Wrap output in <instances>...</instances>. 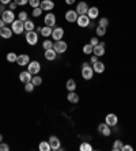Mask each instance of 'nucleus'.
I'll return each mask as SVG.
<instances>
[{"label": "nucleus", "instance_id": "5701e85b", "mask_svg": "<svg viewBox=\"0 0 136 151\" xmlns=\"http://www.w3.org/2000/svg\"><path fill=\"white\" fill-rule=\"evenodd\" d=\"M67 99H68V102H71V104H78V102H79V95L75 91H68Z\"/></svg>", "mask_w": 136, "mask_h": 151}, {"label": "nucleus", "instance_id": "9b49d317", "mask_svg": "<svg viewBox=\"0 0 136 151\" xmlns=\"http://www.w3.org/2000/svg\"><path fill=\"white\" fill-rule=\"evenodd\" d=\"M90 18L87 17V15H79L78 17V19H76V23H78V26L79 27H89L90 26Z\"/></svg>", "mask_w": 136, "mask_h": 151}, {"label": "nucleus", "instance_id": "49530a36", "mask_svg": "<svg viewBox=\"0 0 136 151\" xmlns=\"http://www.w3.org/2000/svg\"><path fill=\"white\" fill-rule=\"evenodd\" d=\"M12 0H0V4H3V6H7V4H10Z\"/></svg>", "mask_w": 136, "mask_h": 151}, {"label": "nucleus", "instance_id": "79ce46f5", "mask_svg": "<svg viewBox=\"0 0 136 151\" xmlns=\"http://www.w3.org/2000/svg\"><path fill=\"white\" fill-rule=\"evenodd\" d=\"M90 44H91L93 46L98 45V44H99V40H98V37H93V38L90 40Z\"/></svg>", "mask_w": 136, "mask_h": 151}, {"label": "nucleus", "instance_id": "a18cd8bd", "mask_svg": "<svg viewBox=\"0 0 136 151\" xmlns=\"http://www.w3.org/2000/svg\"><path fill=\"white\" fill-rule=\"evenodd\" d=\"M8 6H10V10H12V11H14V10H15V8H17V7H18V4H17V3H15V1H11V3H10V4H8Z\"/></svg>", "mask_w": 136, "mask_h": 151}, {"label": "nucleus", "instance_id": "4c0bfd02", "mask_svg": "<svg viewBox=\"0 0 136 151\" xmlns=\"http://www.w3.org/2000/svg\"><path fill=\"white\" fill-rule=\"evenodd\" d=\"M33 17H35V18H38V17H41V14H42V10H41V7H37V8H33Z\"/></svg>", "mask_w": 136, "mask_h": 151}, {"label": "nucleus", "instance_id": "c03bdc74", "mask_svg": "<svg viewBox=\"0 0 136 151\" xmlns=\"http://www.w3.org/2000/svg\"><path fill=\"white\" fill-rule=\"evenodd\" d=\"M98 61V56H95V55H91V57H90V63L91 64H94V63H97Z\"/></svg>", "mask_w": 136, "mask_h": 151}, {"label": "nucleus", "instance_id": "8fccbe9b", "mask_svg": "<svg viewBox=\"0 0 136 151\" xmlns=\"http://www.w3.org/2000/svg\"><path fill=\"white\" fill-rule=\"evenodd\" d=\"M4 26H6V23H4V22H3V19L0 18V29H1V27H4Z\"/></svg>", "mask_w": 136, "mask_h": 151}, {"label": "nucleus", "instance_id": "a19ab883", "mask_svg": "<svg viewBox=\"0 0 136 151\" xmlns=\"http://www.w3.org/2000/svg\"><path fill=\"white\" fill-rule=\"evenodd\" d=\"M15 3L18 4V6H26V4H29V0H14Z\"/></svg>", "mask_w": 136, "mask_h": 151}, {"label": "nucleus", "instance_id": "6ab92c4d", "mask_svg": "<svg viewBox=\"0 0 136 151\" xmlns=\"http://www.w3.org/2000/svg\"><path fill=\"white\" fill-rule=\"evenodd\" d=\"M32 78H33V75L30 74L27 70L22 71L21 74H19V81H21L22 83H29V82H32Z\"/></svg>", "mask_w": 136, "mask_h": 151}, {"label": "nucleus", "instance_id": "4468645a", "mask_svg": "<svg viewBox=\"0 0 136 151\" xmlns=\"http://www.w3.org/2000/svg\"><path fill=\"white\" fill-rule=\"evenodd\" d=\"M49 144H50V148H52V151H57L61 148V146H60V139L57 136H55V135H52V136L49 137Z\"/></svg>", "mask_w": 136, "mask_h": 151}, {"label": "nucleus", "instance_id": "ea45409f", "mask_svg": "<svg viewBox=\"0 0 136 151\" xmlns=\"http://www.w3.org/2000/svg\"><path fill=\"white\" fill-rule=\"evenodd\" d=\"M8 150H10V146H8L7 143L1 142V143H0V151H8Z\"/></svg>", "mask_w": 136, "mask_h": 151}, {"label": "nucleus", "instance_id": "aec40b11", "mask_svg": "<svg viewBox=\"0 0 136 151\" xmlns=\"http://www.w3.org/2000/svg\"><path fill=\"white\" fill-rule=\"evenodd\" d=\"M86 15L90 18L91 21H93V19H97V18L99 17V10H98V7H90Z\"/></svg>", "mask_w": 136, "mask_h": 151}, {"label": "nucleus", "instance_id": "72a5a7b5", "mask_svg": "<svg viewBox=\"0 0 136 151\" xmlns=\"http://www.w3.org/2000/svg\"><path fill=\"white\" fill-rule=\"evenodd\" d=\"M35 86L32 83V82H29V83H24V91L26 93H33L34 91Z\"/></svg>", "mask_w": 136, "mask_h": 151}, {"label": "nucleus", "instance_id": "c756f323", "mask_svg": "<svg viewBox=\"0 0 136 151\" xmlns=\"http://www.w3.org/2000/svg\"><path fill=\"white\" fill-rule=\"evenodd\" d=\"M32 83L34 84L35 87H38V86H41V84H42V78H41V76H38V75H33V78H32Z\"/></svg>", "mask_w": 136, "mask_h": 151}, {"label": "nucleus", "instance_id": "dca6fc26", "mask_svg": "<svg viewBox=\"0 0 136 151\" xmlns=\"http://www.w3.org/2000/svg\"><path fill=\"white\" fill-rule=\"evenodd\" d=\"M40 7L42 11H52L55 8V3H53V0H41Z\"/></svg>", "mask_w": 136, "mask_h": 151}, {"label": "nucleus", "instance_id": "bb28decb", "mask_svg": "<svg viewBox=\"0 0 136 151\" xmlns=\"http://www.w3.org/2000/svg\"><path fill=\"white\" fill-rule=\"evenodd\" d=\"M83 53L84 55H87V56H90V55H93V50H94V46L91 45V44H86V45L83 46Z\"/></svg>", "mask_w": 136, "mask_h": 151}, {"label": "nucleus", "instance_id": "f3484780", "mask_svg": "<svg viewBox=\"0 0 136 151\" xmlns=\"http://www.w3.org/2000/svg\"><path fill=\"white\" fill-rule=\"evenodd\" d=\"M93 55L98 57H102L105 55V42H99L98 45L94 46V50H93Z\"/></svg>", "mask_w": 136, "mask_h": 151}, {"label": "nucleus", "instance_id": "2f4dec72", "mask_svg": "<svg viewBox=\"0 0 136 151\" xmlns=\"http://www.w3.org/2000/svg\"><path fill=\"white\" fill-rule=\"evenodd\" d=\"M95 33H97V37H104V35L106 34V27L98 25L97 29H95Z\"/></svg>", "mask_w": 136, "mask_h": 151}, {"label": "nucleus", "instance_id": "f704fd0d", "mask_svg": "<svg viewBox=\"0 0 136 151\" xmlns=\"http://www.w3.org/2000/svg\"><path fill=\"white\" fill-rule=\"evenodd\" d=\"M42 48H44V49H52V48H53V42L52 41H50V40H46L45 38V41H44V42H42Z\"/></svg>", "mask_w": 136, "mask_h": 151}, {"label": "nucleus", "instance_id": "4be33fe9", "mask_svg": "<svg viewBox=\"0 0 136 151\" xmlns=\"http://www.w3.org/2000/svg\"><path fill=\"white\" fill-rule=\"evenodd\" d=\"M93 70H94L95 74H102V72L105 71V64L102 63V61H99V60H98L97 63L93 64Z\"/></svg>", "mask_w": 136, "mask_h": 151}, {"label": "nucleus", "instance_id": "473e14b6", "mask_svg": "<svg viewBox=\"0 0 136 151\" xmlns=\"http://www.w3.org/2000/svg\"><path fill=\"white\" fill-rule=\"evenodd\" d=\"M79 150L80 151H91L93 150V146H91L90 143H87V142H83V143L79 146Z\"/></svg>", "mask_w": 136, "mask_h": 151}, {"label": "nucleus", "instance_id": "cd10ccee", "mask_svg": "<svg viewBox=\"0 0 136 151\" xmlns=\"http://www.w3.org/2000/svg\"><path fill=\"white\" fill-rule=\"evenodd\" d=\"M34 27H35V25L33 21L27 19V21L24 22V30H26V32H32V30H34Z\"/></svg>", "mask_w": 136, "mask_h": 151}, {"label": "nucleus", "instance_id": "39448f33", "mask_svg": "<svg viewBox=\"0 0 136 151\" xmlns=\"http://www.w3.org/2000/svg\"><path fill=\"white\" fill-rule=\"evenodd\" d=\"M1 19L3 22L7 25V23H12L15 21V14L12 10H4L3 14H1Z\"/></svg>", "mask_w": 136, "mask_h": 151}, {"label": "nucleus", "instance_id": "393cba45", "mask_svg": "<svg viewBox=\"0 0 136 151\" xmlns=\"http://www.w3.org/2000/svg\"><path fill=\"white\" fill-rule=\"evenodd\" d=\"M52 30H53V27H49V26H44L40 34H41L42 37H45V38H46V37H50V35H52Z\"/></svg>", "mask_w": 136, "mask_h": 151}, {"label": "nucleus", "instance_id": "603ef678", "mask_svg": "<svg viewBox=\"0 0 136 151\" xmlns=\"http://www.w3.org/2000/svg\"><path fill=\"white\" fill-rule=\"evenodd\" d=\"M3 142V135H0V143Z\"/></svg>", "mask_w": 136, "mask_h": 151}, {"label": "nucleus", "instance_id": "58836bf2", "mask_svg": "<svg viewBox=\"0 0 136 151\" xmlns=\"http://www.w3.org/2000/svg\"><path fill=\"white\" fill-rule=\"evenodd\" d=\"M29 4L32 6V8H37L41 4V0H29Z\"/></svg>", "mask_w": 136, "mask_h": 151}, {"label": "nucleus", "instance_id": "c9c22d12", "mask_svg": "<svg viewBox=\"0 0 136 151\" xmlns=\"http://www.w3.org/2000/svg\"><path fill=\"white\" fill-rule=\"evenodd\" d=\"M18 19H19V21H22V22H26L29 19L27 12H26V11H21V12L18 14Z\"/></svg>", "mask_w": 136, "mask_h": 151}, {"label": "nucleus", "instance_id": "09e8293b", "mask_svg": "<svg viewBox=\"0 0 136 151\" xmlns=\"http://www.w3.org/2000/svg\"><path fill=\"white\" fill-rule=\"evenodd\" d=\"M3 11H4V6L3 4H0V17H1V14H3Z\"/></svg>", "mask_w": 136, "mask_h": 151}, {"label": "nucleus", "instance_id": "20e7f679", "mask_svg": "<svg viewBox=\"0 0 136 151\" xmlns=\"http://www.w3.org/2000/svg\"><path fill=\"white\" fill-rule=\"evenodd\" d=\"M24 40H26V42H27L29 45H35L37 42H38V33H35L34 30H32V32H27L26 33V35H24Z\"/></svg>", "mask_w": 136, "mask_h": 151}, {"label": "nucleus", "instance_id": "ddd939ff", "mask_svg": "<svg viewBox=\"0 0 136 151\" xmlns=\"http://www.w3.org/2000/svg\"><path fill=\"white\" fill-rule=\"evenodd\" d=\"M105 123L108 124L109 127H116L117 123H119V117L116 116L114 113H109V114H106V117H105Z\"/></svg>", "mask_w": 136, "mask_h": 151}, {"label": "nucleus", "instance_id": "f8f14e48", "mask_svg": "<svg viewBox=\"0 0 136 151\" xmlns=\"http://www.w3.org/2000/svg\"><path fill=\"white\" fill-rule=\"evenodd\" d=\"M78 17H79V15H78V12L75 10H68L65 12V15H64V18H65V21L68 22V23H75Z\"/></svg>", "mask_w": 136, "mask_h": 151}, {"label": "nucleus", "instance_id": "0eeeda50", "mask_svg": "<svg viewBox=\"0 0 136 151\" xmlns=\"http://www.w3.org/2000/svg\"><path fill=\"white\" fill-rule=\"evenodd\" d=\"M98 132L102 135V136L108 137L112 135V127H109L106 123H101L99 125H98Z\"/></svg>", "mask_w": 136, "mask_h": 151}, {"label": "nucleus", "instance_id": "f257e3e1", "mask_svg": "<svg viewBox=\"0 0 136 151\" xmlns=\"http://www.w3.org/2000/svg\"><path fill=\"white\" fill-rule=\"evenodd\" d=\"M80 74H82L84 81H91L93 76H94V70H93V67L86 61V63L82 64V71H80Z\"/></svg>", "mask_w": 136, "mask_h": 151}, {"label": "nucleus", "instance_id": "7ed1b4c3", "mask_svg": "<svg viewBox=\"0 0 136 151\" xmlns=\"http://www.w3.org/2000/svg\"><path fill=\"white\" fill-rule=\"evenodd\" d=\"M11 29H12V33L14 34H22L24 32V22L19 21V19H15L12 23H11Z\"/></svg>", "mask_w": 136, "mask_h": 151}, {"label": "nucleus", "instance_id": "c85d7f7f", "mask_svg": "<svg viewBox=\"0 0 136 151\" xmlns=\"http://www.w3.org/2000/svg\"><path fill=\"white\" fill-rule=\"evenodd\" d=\"M122 146H124V143H122L121 140H114V143H113V146H112V150L113 151H122Z\"/></svg>", "mask_w": 136, "mask_h": 151}, {"label": "nucleus", "instance_id": "a211bd4d", "mask_svg": "<svg viewBox=\"0 0 136 151\" xmlns=\"http://www.w3.org/2000/svg\"><path fill=\"white\" fill-rule=\"evenodd\" d=\"M12 29L11 27H7V26H4V27L0 29V35H1V38L4 40H10L11 37H12Z\"/></svg>", "mask_w": 136, "mask_h": 151}, {"label": "nucleus", "instance_id": "e433bc0d", "mask_svg": "<svg viewBox=\"0 0 136 151\" xmlns=\"http://www.w3.org/2000/svg\"><path fill=\"white\" fill-rule=\"evenodd\" d=\"M98 25L99 26H104V27H108V25H109V19L108 18H101V19H99V22H98Z\"/></svg>", "mask_w": 136, "mask_h": 151}, {"label": "nucleus", "instance_id": "7c9ffc66", "mask_svg": "<svg viewBox=\"0 0 136 151\" xmlns=\"http://www.w3.org/2000/svg\"><path fill=\"white\" fill-rule=\"evenodd\" d=\"M17 59H18V55L14 52H8L7 53V61L8 63H17Z\"/></svg>", "mask_w": 136, "mask_h": 151}, {"label": "nucleus", "instance_id": "412c9836", "mask_svg": "<svg viewBox=\"0 0 136 151\" xmlns=\"http://www.w3.org/2000/svg\"><path fill=\"white\" fill-rule=\"evenodd\" d=\"M56 57H57V53L53 48L52 49H46L45 50V59L48 60V61H53V60H56Z\"/></svg>", "mask_w": 136, "mask_h": 151}, {"label": "nucleus", "instance_id": "2eb2a0df", "mask_svg": "<svg viewBox=\"0 0 136 151\" xmlns=\"http://www.w3.org/2000/svg\"><path fill=\"white\" fill-rule=\"evenodd\" d=\"M89 4L86 3V1H79L78 3V6H76V12H78V15H86L87 14V11H89Z\"/></svg>", "mask_w": 136, "mask_h": 151}, {"label": "nucleus", "instance_id": "3c124183", "mask_svg": "<svg viewBox=\"0 0 136 151\" xmlns=\"http://www.w3.org/2000/svg\"><path fill=\"white\" fill-rule=\"evenodd\" d=\"M41 30H42V27H41V26H38V27L35 29V33H38V34H40V33H41Z\"/></svg>", "mask_w": 136, "mask_h": 151}, {"label": "nucleus", "instance_id": "f03ea898", "mask_svg": "<svg viewBox=\"0 0 136 151\" xmlns=\"http://www.w3.org/2000/svg\"><path fill=\"white\" fill-rule=\"evenodd\" d=\"M53 49L56 50L57 55H61V53H65L67 49H68V44L63 40H60V41H55L53 42Z\"/></svg>", "mask_w": 136, "mask_h": 151}, {"label": "nucleus", "instance_id": "de8ad7c7", "mask_svg": "<svg viewBox=\"0 0 136 151\" xmlns=\"http://www.w3.org/2000/svg\"><path fill=\"white\" fill-rule=\"evenodd\" d=\"M64 1H65V3L68 4V6H71V4L75 3V0H64Z\"/></svg>", "mask_w": 136, "mask_h": 151}, {"label": "nucleus", "instance_id": "423d86ee", "mask_svg": "<svg viewBox=\"0 0 136 151\" xmlns=\"http://www.w3.org/2000/svg\"><path fill=\"white\" fill-rule=\"evenodd\" d=\"M27 71L30 72L32 75H38L40 71H41V64H40V61H30V63L27 64Z\"/></svg>", "mask_w": 136, "mask_h": 151}, {"label": "nucleus", "instance_id": "a878e982", "mask_svg": "<svg viewBox=\"0 0 136 151\" xmlns=\"http://www.w3.org/2000/svg\"><path fill=\"white\" fill-rule=\"evenodd\" d=\"M38 148H40V151H50V150H52V148H50L49 142H40Z\"/></svg>", "mask_w": 136, "mask_h": 151}, {"label": "nucleus", "instance_id": "1a4fd4ad", "mask_svg": "<svg viewBox=\"0 0 136 151\" xmlns=\"http://www.w3.org/2000/svg\"><path fill=\"white\" fill-rule=\"evenodd\" d=\"M44 23H45V26H49V27H55L56 26V15L53 12H48L44 17Z\"/></svg>", "mask_w": 136, "mask_h": 151}, {"label": "nucleus", "instance_id": "37998d69", "mask_svg": "<svg viewBox=\"0 0 136 151\" xmlns=\"http://www.w3.org/2000/svg\"><path fill=\"white\" fill-rule=\"evenodd\" d=\"M132 150H133V147L129 146V144H124L122 146V151H132Z\"/></svg>", "mask_w": 136, "mask_h": 151}, {"label": "nucleus", "instance_id": "9d476101", "mask_svg": "<svg viewBox=\"0 0 136 151\" xmlns=\"http://www.w3.org/2000/svg\"><path fill=\"white\" fill-rule=\"evenodd\" d=\"M30 63V57L26 53H22V55H18L17 59V64L19 67H27V64Z\"/></svg>", "mask_w": 136, "mask_h": 151}, {"label": "nucleus", "instance_id": "6e6552de", "mask_svg": "<svg viewBox=\"0 0 136 151\" xmlns=\"http://www.w3.org/2000/svg\"><path fill=\"white\" fill-rule=\"evenodd\" d=\"M53 38V41H60V40H63L64 37V29L63 27H59V26H55L52 30V35H50Z\"/></svg>", "mask_w": 136, "mask_h": 151}, {"label": "nucleus", "instance_id": "864d4df0", "mask_svg": "<svg viewBox=\"0 0 136 151\" xmlns=\"http://www.w3.org/2000/svg\"><path fill=\"white\" fill-rule=\"evenodd\" d=\"M0 38H1V35H0Z\"/></svg>", "mask_w": 136, "mask_h": 151}, {"label": "nucleus", "instance_id": "b1692460", "mask_svg": "<svg viewBox=\"0 0 136 151\" xmlns=\"http://www.w3.org/2000/svg\"><path fill=\"white\" fill-rule=\"evenodd\" d=\"M65 87L68 91H75L76 90V82L73 81V79H68L65 83Z\"/></svg>", "mask_w": 136, "mask_h": 151}]
</instances>
